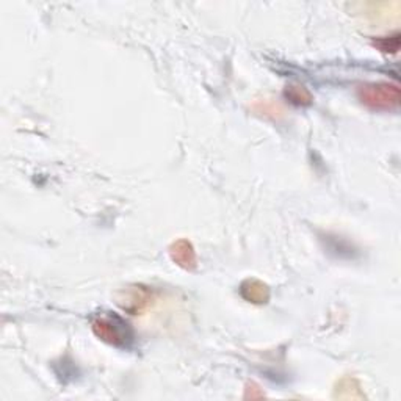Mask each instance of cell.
Segmentation results:
<instances>
[{
	"label": "cell",
	"instance_id": "cell-5",
	"mask_svg": "<svg viewBox=\"0 0 401 401\" xmlns=\"http://www.w3.org/2000/svg\"><path fill=\"white\" fill-rule=\"evenodd\" d=\"M240 295L245 301L251 305H265L270 300V287L259 279H246L240 285Z\"/></svg>",
	"mask_w": 401,
	"mask_h": 401
},
{
	"label": "cell",
	"instance_id": "cell-2",
	"mask_svg": "<svg viewBox=\"0 0 401 401\" xmlns=\"http://www.w3.org/2000/svg\"><path fill=\"white\" fill-rule=\"evenodd\" d=\"M364 105L372 110H395L400 105V88L392 83H367L357 91Z\"/></svg>",
	"mask_w": 401,
	"mask_h": 401
},
{
	"label": "cell",
	"instance_id": "cell-9",
	"mask_svg": "<svg viewBox=\"0 0 401 401\" xmlns=\"http://www.w3.org/2000/svg\"><path fill=\"white\" fill-rule=\"evenodd\" d=\"M375 46H378L381 51L386 53H397L400 49V35L395 33L393 36L381 38L378 41H375Z\"/></svg>",
	"mask_w": 401,
	"mask_h": 401
},
{
	"label": "cell",
	"instance_id": "cell-3",
	"mask_svg": "<svg viewBox=\"0 0 401 401\" xmlns=\"http://www.w3.org/2000/svg\"><path fill=\"white\" fill-rule=\"evenodd\" d=\"M118 305L124 309L126 312H130L132 315H137L143 312L146 307L153 301V293L143 287V285H130L118 293Z\"/></svg>",
	"mask_w": 401,
	"mask_h": 401
},
{
	"label": "cell",
	"instance_id": "cell-8",
	"mask_svg": "<svg viewBox=\"0 0 401 401\" xmlns=\"http://www.w3.org/2000/svg\"><path fill=\"white\" fill-rule=\"evenodd\" d=\"M253 110L264 114V117H270L273 119H279L284 117V108L279 105L276 101H268V99L256 101L253 105Z\"/></svg>",
	"mask_w": 401,
	"mask_h": 401
},
{
	"label": "cell",
	"instance_id": "cell-7",
	"mask_svg": "<svg viewBox=\"0 0 401 401\" xmlns=\"http://www.w3.org/2000/svg\"><path fill=\"white\" fill-rule=\"evenodd\" d=\"M285 97H287L291 104L301 105V107L311 105L314 101L311 91H309L306 87H302V85H296V83L289 85V87L285 88Z\"/></svg>",
	"mask_w": 401,
	"mask_h": 401
},
{
	"label": "cell",
	"instance_id": "cell-10",
	"mask_svg": "<svg viewBox=\"0 0 401 401\" xmlns=\"http://www.w3.org/2000/svg\"><path fill=\"white\" fill-rule=\"evenodd\" d=\"M265 397V393L260 391V387L257 384H254V382H251V384H248L246 386V393H245V398H251V400H256V398H264Z\"/></svg>",
	"mask_w": 401,
	"mask_h": 401
},
{
	"label": "cell",
	"instance_id": "cell-1",
	"mask_svg": "<svg viewBox=\"0 0 401 401\" xmlns=\"http://www.w3.org/2000/svg\"><path fill=\"white\" fill-rule=\"evenodd\" d=\"M91 330L102 342L113 346H127L132 340L129 325L114 314L97 315L91 321Z\"/></svg>",
	"mask_w": 401,
	"mask_h": 401
},
{
	"label": "cell",
	"instance_id": "cell-4",
	"mask_svg": "<svg viewBox=\"0 0 401 401\" xmlns=\"http://www.w3.org/2000/svg\"><path fill=\"white\" fill-rule=\"evenodd\" d=\"M168 253L173 262L178 266H180L182 270H187V271L196 270L198 257H196V251H194L193 243L190 240L179 239L173 241L168 248Z\"/></svg>",
	"mask_w": 401,
	"mask_h": 401
},
{
	"label": "cell",
	"instance_id": "cell-6",
	"mask_svg": "<svg viewBox=\"0 0 401 401\" xmlns=\"http://www.w3.org/2000/svg\"><path fill=\"white\" fill-rule=\"evenodd\" d=\"M334 398L339 400H364L366 395L362 392L359 381L353 376H343L342 379L337 381L334 387Z\"/></svg>",
	"mask_w": 401,
	"mask_h": 401
}]
</instances>
